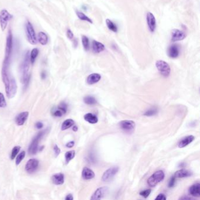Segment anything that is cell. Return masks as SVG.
Returning a JSON list of instances; mask_svg holds the SVG:
<instances>
[{
	"label": "cell",
	"mask_w": 200,
	"mask_h": 200,
	"mask_svg": "<svg viewBox=\"0 0 200 200\" xmlns=\"http://www.w3.org/2000/svg\"><path fill=\"white\" fill-rule=\"evenodd\" d=\"M11 58L5 57L2 63L1 75L3 83L5 86V89L8 98L14 97L17 92V85L16 81L9 71V65Z\"/></svg>",
	"instance_id": "6da1fadb"
},
{
	"label": "cell",
	"mask_w": 200,
	"mask_h": 200,
	"mask_svg": "<svg viewBox=\"0 0 200 200\" xmlns=\"http://www.w3.org/2000/svg\"><path fill=\"white\" fill-rule=\"evenodd\" d=\"M29 63H30L29 54L28 51L26 52L25 55L24 56V58L23 59L20 67L21 82L25 88H27L30 80V75H29L28 73L29 69Z\"/></svg>",
	"instance_id": "7a4b0ae2"
},
{
	"label": "cell",
	"mask_w": 200,
	"mask_h": 200,
	"mask_svg": "<svg viewBox=\"0 0 200 200\" xmlns=\"http://www.w3.org/2000/svg\"><path fill=\"white\" fill-rule=\"evenodd\" d=\"M47 129L43 131H40L32 140L31 144L28 148V152L31 155H34L39 150V143L41 141V138L45 134Z\"/></svg>",
	"instance_id": "3957f363"
},
{
	"label": "cell",
	"mask_w": 200,
	"mask_h": 200,
	"mask_svg": "<svg viewBox=\"0 0 200 200\" xmlns=\"http://www.w3.org/2000/svg\"><path fill=\"white\" fill-rule=\"evenodd\" d=\"M165 177L164 172L162 170H159L154 172L147 179V183L150 187L156 186L159 183L162 181Z\"/></svg>",
	"instance_id": "277c9868"
},
{
	"label": "cell",
	"mask_w": 200,
	"mask_h": 200,
	"mask_svg": "<svg viewBox=\"0 0 200 200\" xmlns=\"http://www.w3.org/2000/svg\"><path fill=\"white\" fill-rule=\"evenodd\" d=\"M156 66L161 75L164 77H168L171 72L170 65L164 61L159 60L156 63Z\"/></svg>",
	"instance_id": "5b68a950"
},
{
	"label": "cell",
	"mask_w": 200,
	"mask_h": 200,
	"mask_svg": "<svg viewBox=\"0 0 200 200\" xmlns=\"http://www.w3.org/2000/svg\"><path fill=\"white\" fill-rule=\"evenodd\" d=\"M25 31L27 39L29 42L32 45H35L37 42V38L35 34L34 28L33 27L32 24L27 21L25 25Z\"/></svg>",
	"instance_id": "8992f818"
},
{
	"label": "cell",
	"mask_w": 200,
	"mask_h": 200,
	"mask_svg": "<svg viewBox=\"0 0 200 200\" xmlns=\"http://www.w3.org/2000/svg\"><path fill=\"white\" fill-rule=\"evenodd\" d=\"M11 18V15L7 9H2L0 11V26L2 31L7 28L8 23Z\"/></svg>",
	"instance_id": "52a82bcc"
},
{
	"label": "cell",
	"mask_w": 200,
	"mask_h": 200,
	"mask_svg": "<svg viewBox=\"0 0 200 200\" xmlns=\"http://www.w3.org/2000/svg\"><path fill=\"white\" fill-rule=\"evenodd\" d=\"M119 168L117 166H114L108 169L104 172L102 179L104 182H109L113 179L115 175L119 172Z\"/></svg>",
	"instance_id": "ba28073f"
},
{
	"label": "cell",
	"mask_w": 200,
	"mask_h": 200,
	"mask_svg": "<svg viewBox=\"0 0 200 200\" xmlns=\"http://www.w3.org/2000/svg\"><path fill=\"white\" fill-rule=\"evenodd\" d=\"M13 48V37L12 32L11 30H9L6 41V50H5V57L11 58Z\"/></svg>",
	"instance_id": "9c48e42d"
},
{
	"label": "cell",
	"mask_w": 200,
	"mask_h": 200,
	"mask_svg": "<svg viewBox=\"0 0 200 200\" xmlns=\"http://www.w3.org/2000/svg\"><path fill=\"white\" fill-rule=\"evenodd\" d=\"M109 192V188L108 187H102L97 188L96 191L92 195L90 200H97L103 198Z\"/></svg>",
	"instance_id": "30bf717a"
},
{
	"label": "cell",
	"mask_w": 200,
	"mask_h": 200,
	"mask_svg": "<svg viewBox=\"0 0 200 200\" xmlns=\"http://www.w3.org/2000/svg\"><path fill=\"white\" fill-rule=\"evenodd\" d=\"M120 127L124 131L128 133H131L134 131L136 124L132 120H123L119 123Z\"/></svg>",
	"instance_id": "8fae6325"
},
{
	"label": "cell",
	"mask_w": 200,
	"mask_h": 200,
	"mask_svg": "<svg viewBox=\"0 0 200 200\" xmlns=\"http://www.w3.org/2000/svg\"><path fill=\"white\" fill-rule=\"evenodd\" d=\"M146 20L150 31L152 33L154 32L156 29V20L154 15L150 12L147 13L146 15Z\"/></svg>",
	"instance_id": "7c38bea8"
},
{
	"label": "cell",
	"mask_w": 200,
	"mask_h": 200,
	"mask_svg": "<svg viewBox=\"0 0 200 200\" xmlns=\"http://www.w3.org/2000/svg\"><path fill=\"white\" fill-rule=\"evenodd\" d=\"M39 166V161L35 159H31L29 160L26 165H25V170L28 173L34 172L38 168Z\"/></svg>",
	"instance_id": "4fadbf2b"
},
{
	"label": "cell",
	"mask_w": 200,
	"mask_h": 200,
	"mask_svg": "<svg viewBox=\"0 0 200 200\" xmlns=\"http://www.w3.org/2000/svg\"><path fill=\"white\" fill-rule=\"evenodd\" d=\"M180 53V47L177 44H172L169 47L167 51L168 56L171 58H177Z\"/></svg>",
	"instance_id": "5bb4252c"
},
{
	"label": "cell",
	"mask_w": 200,
	"mask_h": 200,
	"mask_svg": "<svg viewBox=\"0 0 200 200\" xmlns=\"http://www.w3.org/2000/svg\"><path fill=\"white\" fill-rule=\"evenodd\" d=\"M186 37V34L183 31L178 29H174L172 32V41L177 42L183 40Z\"/></svg>",
	"instance_id": "9a60e30c"
},
{
	"label": "cell",
	"mask_w": 200,
	"mask_h": 200,
	"mask_svg": "<svg viewBox=\"0 0 200 200\" xmlns=\"http://www.w3.org/2000/svg\"><path fill=\"white\" fill-rule=\"evenodd\" d=\"M29 113L28 111H24L17 115L15 118V123L18 126H22L25 123L28 119Z\"/></svg>",
	"instance_id": "2e32d148"
},
{
	"label": "cell",
	"mask_w": 200,
	"mask_h": 200,
	"mask_svg": "<svg viewBox=\"0 0 200 200\" xmlns=\"http://www.w3.org/2000/svg\"><path fill=\"white\" fill-rule=\"evenodd\" d=\"M52 181L54 184L57 186L62 185L65 182L64 174L61 172L54 174L52 177Z\"/></svg>",
	"instance_id": "e0dca14e"
},
{
	"label": "cell",
	"mask_w": 200,
	"mask_h": 200,
	"mask_svg": "<svg viewBox=\"0 0 200 200\" xmlns=\"http://www.w3.org/2000/svg\"><path fill=\"white\" fill-rule=\"evenodd\" d=\"M92 50L95 53L99 54L105 50V47L102 43L94 40L92 42Z\"/></svg>",
	"instance_id": "ac0fdd59"
},
{
	"label": "cell",
	"mask_w": 200,
	"mask_h": 200,
	"mask_svg": "<svg viewBox=\"0 0 200 200\" xmlns=\"http://www.w3.org/2000/svg\"><path fill=\"white\" fill-rule=\"evenodd\" d=\"M189 194L195 197H200V184L199 183L194 184L190 187L188 190Z\"/></svg>",
	"instance_id": "d6986e66"
},
{
	"label": "cell",
	"mask_w": 200,
	"mask_h": 200,
	"mask_svg": "<svg viewBox=\"0 0 200 200\" xmlns=\"http://www.w3.org/2000/svg\"><path fill=\"white\" fill-rule=\"evenodd\" d=\"M95 172H93V170L90 169L89 168L85 167L83 168L82 172V177L83 179H86V180L92 179L95 177Z\"/></svg>",
	"instance_id": "ffe728a7"
},
{
	"label": "cell",
	"mask_w": 200,
	"mask_h": 200,
	"mask_svg": "<svg viewBox=\"0 0 200 200\" xmlns=\"http://www.w3.org/2000/svg\"><path fill=\"white\" fill-rule=\"evenodd\" d=\"M101 79V75L99 74L94 73L90 74L86 79V82L89 85H94L97 83Z\"/></svg>",
	"instance_id": "44dd1931"
},
{
	"label": "cell",
	"mask_w": 200,
	"mask_h": 200,
	"mask_svg": "<svg viewBox=\"0 0 200 200\" xmlns=\"http://www.w3.org/2000/svg\"><path fill=\"white\" fill-rule=\"evenodd\" d=\"M192 175H193V173L191 172L186 170V169H181L175 172L174 174V177L175 178L181 179V178L188 177L191 176Z\"/></svg>",
	"instance_id": "7402d4cb"
},
{
	"label": "cell",
	"mask_w": 200,
	"mask_h": 200,
	"mask_svg": "<svg viewBox=\"0 0 200 200\" xmlns=\"http://www.w3.org/2000/svg\"><path fill=\"white\" fill-rule=\"evenodd\" d=\"M195 138L193 135H190L186 136L185 138L181 139V141L179 142V148H183L185 147L187 145L190 144L191 143H192L194 140Z\"/></svg>",
	"instance_id": "603a6c76"
},
{
	"label": "cell",
	"mask_w": 200,
	"mask_h": 200,
	"mask_svg": "<svg viewBox=\"0 0 200 200\" xmlns=\"http://www.w3.org/2000/svg\"><path fill=\"white\" fill-rule=\"evenodd\" d=\"M84 119L91 124H95L98 122V118L96 115L88 113L84 116Z\"/></svg>",
	"instance_id": "cb8c5ba5"
},
{
	"label": "cell",
	"mask_w": 200,
	"mask_h": 200,
	"mask_svg": "<svg viewBox=\"0 0 200 200\" xmlns=\"http://www.w3.org/2000/svg\"><path fill=\"white\" fill-rule=\"evenodd\" d=\"M38 41L42 45H46L48 42V36L45 32H40L38 34Z\"/></svg>",
	"instance_id": "d4e9b609"
},
{
	"label": "cell",
	"mask_w": 200,
	"mask_h": 200,
	"mask_svg": "<svg viewBox=\"0 0 200 200\" xmlns=\"http://www.w3.org/2000/svg\"><path fill=\"white\" fill-rule=\"evenodd\" d=\"M74 124H75V122L74 121V120H72L71 119H66V120H65L63 122V123L62 124L61 130H65L66 129H68L70 127L73 126Z\"/></svg>",
	"instance_id": "484cf974"
},
{
	"label": "cell",
	"mask_w": 200,
	"mask_h": 200,
	"mask_svg": "<svg viewBox=\"0 0 200 200\" xmlns=\"http://www.w3.org/2000/svg\"><path fill=\"white\" fill-rule=\"evenodd\" d=\"M75 156V150H70L69 152H67L65 154V163L66 164H68L69 162L74 159Z\"/></svg>",
	"instance_id": "4316f807"
},
{
	"label": "cell",
	"mask_w": 200,
	"mask_h": 200,
	"mask_svg": "<svg viewBox=\"0 0 200 200\" xmlns=\"http://www.w3.org/2000/svg\"><path fill=\"white\" fill-rule=\"evenodd\" d=\"M39 54V50L37 48L33 49L30 54L29 55V59H30V62L31 63V64H34L35 60L37 58V56Z\"/></svg>",
	"instance_id": "83f0119b"
},
{
	"label": "cell",
	"mask_w": 200,
	"mask_h": 200,
	"mask_svg": "<svg viewBox=\"0 0 200 200\" xmlns=\"http://www.w3.org/2000/svg\"><path fill=\"white\" fill-rule=\"evenodd\" d=\"M76 15L77 16V17L82 21H85L89 22L90 24H93V21L92 20L89 18L88 16H86L85 14L82 13V12H80L79 11H76Z\"/></svg>",
	"instance_id": "f1b7e54d"
},
{
	"label": "cell",
	"mask_w": 200,
	"mask_h": 200,
	"mask_svg": "<svg viewBox=\"0 0 200 200\" xmlns=\"http://www.w3.org/2000/svg\"><path fill=\"white\" fill-rule=\"evenodd\" d=\"M106 25H107L108 28H109L111 31L114 32H117V26L113 21H111V20H109V19H106Z\"/></svg>",
	"instance_id": "f546056e"
},
{
	"label": "cell",
	"mask_w": 200,
	"mask_h": 200,
	"mask_svg": "<svg viewBox=\"0 0 200 200\" xmlns=\"http://www.w3.org/2000/svg\"><path fill=\"white\" fill-rule=\"evenodd\" d=\"M84 102L87 104L89 105H93L97 104L96 99L95 98V97L92 96H85L83 99Z\"/></svg>",
	"instance_id": "4dcf8cb0"
},
{
	"label": "cell",
	"mask_w": 200,
	"mask_h": 200,
	"mask_svg": "<svg viewBox=\"0 0 200 200\" xmlns=\"http://www.w3.org/2000/svg\"><path fill=\"white\" fill-rule=\"evenodd\" d=\"M82 42L85 51H88L89 49V38L85 36L82 35Z\"/></svg>",
	"instance_id": "1f68e13d"
},
{
	"label": "cell",
	"mask_w": 200,
	"mask_h": 200,
	"mask_svg": "<svg viewBox=\"0 0 200 200\" xmlns=\"http://www.w3.org/2000/svg\"><path fill=\"white\" fill-rule=\"evenodd\" d=\"M25 152L24 151L21 152L20 154L17 157L16 160H15V164L17 166L19 165L21 163V161L23 160V159L25 158Z\"/></svg>",
	"instance_id": "d6a6232c"
},
{
	"label": "cell",
	"mask_w": 200,
	"mask_h": 200,
	"mask_svg": "<svg viewBox=\"0 0 200 200\" xmlns=\"http://www.w3.org/2000/svg\"><path fill=\"white\" fill-rule=\"evenodd\" d=\"M20 149H21V147L20 146L14 147V148L13 149V150H12L11 154V160H14L16 157L18 153L20 152Z\"/></svg>",
	"instance_id": "836d02e7"
},
{
	"label": "cell",
	"mask_w": 200,
	"mask_h": 200,
	"mask_svg": "<svg viewBox=\"0 0 200 200\" xmlns=\"http://www.w3.org/2000/svg\"><path fill=\"white\" fill-rule=\"evenodd\" d=\"M7 106L6 100L3 93L0 92V108H5Z\"/></svg>",
	"instance_id": "e575fe53"
},
{
	"label": "cell",
	"mask_w": 200,
	"mask_h": 200,
	"mask_svg": "<svg viewBox=\"0 0 200 200\" xmlns=\"http://www.w3.org/2000/svg\"><path fill=\"white\" fill-rule=\"evenodd\" d=\"M157 110L155 108H153V109H151L149 111H146L144 113V115L146 116H152L157 114Z\"/></svg>",
	"instance_id": "d590c367"
},
{
	"label": "cell",
	"mask_w": 200,
	"mask_h": 200,
	"mask_svg": "<svg viewBox=\"0 0 200 200\" xmlns=\"http://www.w3.org/2000/svg\"><path fill=\"white\" fill-rule=\"evenodd\" d=\"M64 114H65V113L58 108L57 109H56L53 111V115L55 117H61Z\"/></svg>",
	"instance_id": "8d00e7d4"
},
{
	"label": "cell",
	"mask_w": 200,
	"mask_h": 200,
	"mask_svg": "<svg viewBox=\"0 0 200 200\" xmlns=\"http://www.w3.org/2000/svg\"><path fill=\"white\" fill-rule=\"evenodd\" d=\"M151 192H152V190L150 189H147V190H145L141 191L140 193V195L142 197H144L145 198H147L150 195V194H151Z\"/></svg>",
	"instance_id": "74e56055"
},
{
	"label": "cell",
	"mask_w": 200,
	"mask_h": 200,
	"mask_svg": "<svg viewBox=\"0 0 200 200\" xmlns=\"http://www.w3.org/2000/svg\"><path fill=\"white\" fill-rule=\"evenodd\" d=\"M54 154H55V157H58L60 153H61V149H59V147L57 145H55L54 147Z\"/></svg>",
	"instance_id": "f35d334b"
},
{
	"label": "cell",
	"mask_w": 200,
	"mask_h": 200,
	"mask_svg": "<svg viewBox=\"0 0 200 200\" xmlns=\"http://www.w3.org/2000/svg\"><path fill=\"white\" fill-rule=\"evenodd\" d=\"M66 36L69 40H72L74 38V35L70 29H68L66 31Z\"/></svg>",
	"instance_id": "ab89813d"
},
{
	"label": "cell",
	"mask_w": 200,
	"mask_h": 200,
	"mask_svg": "<svg viewBox=\"0 0 200 200\" xmlns=\"http://www.w3.org/2000/svg\"><path fill=\"white\" fill-rule=\"evenodd\" d=\"M175 183V177L174 176L171 178V179L169 181V183H168V187L169 188H172V187L174 186Z\"/></svg>",
	"instance_id": "60d3db41"
},
{
	"label": "cell",
	"mask_w": 200,
	"mask_h": 200,
	"mask_svg": "<svg viewBox=\"0 0 200 200\" xmlns=\"http://www.w3.org/2000/svg\"><path fill=\"white\" fill-rule=\"evenodd\" d=\"M167 199L166 195L164 194H160L156 198V200H166Z\"/></svg>",
	"instance_id": "b9f144b4"
},
{
	"label": "cell",
	"mask_w": 200,
	"mask_h": 200,
	"mask_svg": "<svg viewBox=\"0 0 200 200\" xmlns=\"http://www.w3.org/2000/svg\"><path fill=\"white\" fill-rule=\"evenodd\" d=\"M43 126V124L41 122H38L35 124V127L37 129H42Z\"/></svg>",
	"instance_id": "7bdbcfd3"
},
{
	"label": "cell",
	"mask_w": 200,
	"mask_h": 200,
	"mask_svg": "<svg viewBox=\"0 0 200 200\" xmlns=\"http://www.w3.org/2000/svg\"><path fill=\"white\" fill-rule=\"evenodd\" d=\"M75 145V142L74 141H71V142H69V143H68L66 145V146L68 147V148H72Z\"/></svg>",
	"instance_id": "ee69618b"
},
{
	"label": "cell",
	"mask_w": 200,
	"mask_h": 200,
	"mask_svg": "<svg viewBox=\"0 0 200 200\" xmlns=\"http://www.w3.org/2000/svg\"><path fill=\"white\" fill-rule=\"evenodd\" d=\"M65 200H74V197L72 194H68L66 195V198H65Z\"/></svg>",
	"instance_id": "f6af8a7d"
},
{
	"label": "cell",
	"mask_w": 200,
	"mask_h": 200,
	"mask_svg": "<svg viewBox=\"0 0 200 200\" xmlns=\"http://www.w3.org/2000/svg\"><path fill=\"white\" fill-rule=\"evenodd\" d=\"M46 76H47V74H46L45 72H43L41 74L42 78L45 79L46 77Z\"/></svg>",
	"instance_id": "bcb514c9"
},
{
	"label": "cell",
	"mask_w": 200,
	"mask_h": 200,
	"mask_svg": "<svg viewBox=\"0 0 200 200\" xmlns=\"http://www.w3.org/2000/svg\"><path fill=\"white\" fill-rule=\"evenodd\" d=\"M77 130H78L77 127L76 126H74V127H73V130L74 131H77Z\"/></svg>",
	"instance_id": "7dc6e473"
}]
</instances>
